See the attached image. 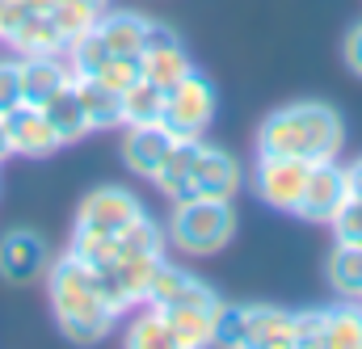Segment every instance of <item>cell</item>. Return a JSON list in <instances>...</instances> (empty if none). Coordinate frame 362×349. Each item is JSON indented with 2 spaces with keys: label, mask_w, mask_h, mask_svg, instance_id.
I'll return each mask as SVG.
<instances>
[{
  "label": "cell",
  "mask_w": 362,
  "mask_h": 349,
  "mask_svg": "<svg viewBox=\"0 0 362 349\" xmlns=\"http://www.w3.org/2000/svg\"><path fill=\"white\" fill-rule=\"evenodd\" d=\"M346 143V122L325 101H291L274 110L257 131V156H291V160H337Z\"/></svg>",
  "instance_id": "obj_1"
},
{
  "label": "cell",
  "mask_w": 362,
  "mask_h": 349,
  "mask_svg": "<svg viewBox=\"0 0 362 349\" xmlns=\"http://www.w3.org/2000/svg\"><path fill=\"white\" fill-rule=\"evenodd\" d=\"M47 295H51V312H55L59 333L68 341H76V345L101 341L118 324V316L105 307V299L97 290L93 269L81 257H72V253L51 261V269H47Z\"/></svg>",
  "instance_id": "obj_2"
},
{
  "label": "cell",
  "mask_w": 362,
  "mask_h": 349,
  "mask_svg": "<svg viewBox=\"0 0 362 349\" xmlns=\"http://www.w3.org/2000/svg\"><path fill=\"white\" fill-rule=\"evenodd\" d=\"M232 232H236V215H232V202H219V198H185L173 202V215H169V244L185 253V257H215L232 244Z\"/></svg>",
  "instance_id": "obj_3"
},
{
  "label": "cell",
  "mask_w": 362,
  "mask_h": 349,
  "mask_svg": "<svg viewBox=\"0 0 362 349\" xmlns=\"http://www.w3.org/2000/svg\"><path fill=\"white\" fill-rule=\"evenodd\" d=\"M215 105H219L215 85L194 68L173 88H165V114H160V122L177 139H202L211 131V122H215Z\"/></svg>",
  "instance_id": "obj_4"
},
{
  "label": "cell",
  "mask_w": 362,
  "mask_h": 349,
  "mask_svg": "<svg viewBox=\"0 0 362 349\" xmlns=\"http://www.w3.org/2000/svg\"><path fill=\"white\" fill-rule=\"evenodd\" d=\"M144 303L152 307H219L223 299L215 295V286H206L198 273L169 265L165 257L156 261L152 278H148V290H144Z\"/></svg>",
  "instance_id": "obj_5"
},
{
  "label": "cell",
  "mask_w": 362,
  "mask_h": 349,
  "mask_svg": "<svg viewBox=\"0 0 362 349\" xmlns=\"http://www.w3.org/2000/svg\"><path fill=\"white\" fill-rule=\"evenodd\" d=\"M350 202V177H346V165L337 160H320L308 169V185L299 194V206L295 215L308 219V223H333V215Z\"/></svg>",
  "instance_id": "obj_6"
},
{
  "label": "cell",
  "mask_w": 362,
  "mask_h": 349,
  "mask_svg": "<svg viewBox=\"0 0 362 349\" xmlns=\"http://www.w3.org/2000/svg\"><path fill=\"white\" fill-rule=\"evenodd\" d=\"M240 329L249 349H303V316L266 303H240Z\"/></svg>",
  "instance_id": "obj_7"
},
{
  "label": "cell",
  "mask_w": 362,
  "mask_h": 349,
  "mask_svg": "<svg viewBox=\"0 0 362 349\" xmlns=\"http://www.w3.org/2000/svg\"><path fill=\"white\" fill-rule=\"evenodd\" d=\"M303 316V349H362V303L346 299L325 312H299Z\"/></svg>",
  "instance_id": "obj_8"
},
{
  "label": "cell",
  "mask_w": 362,
  "mask_h": 349,
  "mask_svg": "<svg viewBox=\"0 0 362 349\" xmlns=\"http://www.w3.org/2000/svg\"><path fill=\"white\" fill-rule=\"evenodd\" d=\"M51 269V249L38 232L17 227L0 236V278L8 286H34L38 278H47Z\"/></svg>",
  "instance_id": "obj_9"
},
{
  "label": "cell",
  "mask_w": 362,
  "mask_h": 349,
  "mask_svg": "<svg viewBox=\"0 0 362 349\" xmlns=\"http://www.w3.org/2000/svg\"><path fill=\"white\" fill-rule=\"evenodd\" d=\"M139 68H144V81H152V85H160V88H173L181 76L194 72L185 42H181L169 25H160V21L148 25L144 51H139Z\"/></svg>",
  "instance_id": "obj_10"
},
{
  "label": "cell",
  "mask_w": 362,
  "mask_h": 349,
  "mask_svg": "<svg viewBox=\"0 0 362 349\" xmlns=\"http://www.w3.org/2000/svg\"><path fill=\"white\" fill-rule=\"evenodd\" d=\"M308 160H291V156H257V198L274 211H291L299 206V194L308 185Z\"/></svg>",
  "instance_id": "obj_11"
},
{
  "label": "cell",
  "mask_w": 362,
  "mask_h": 349,
  "mask_svg": "<svg viewBox=\"0 0 362 349\" xmlns=\"http://www.w3.org/2000/svg\"><path fill=\"white\" fill-rule=\"evenodd\" d=\"M4 131H8L13 156H25V160H47V156H55V152L64 148L59 135L51 131L42 105H25V101L13 105V110L4 114Z\"/></svg>",
  "instance_id": "obj_12"
},
{
  "label": "cell",
  "mask_w": 362,
  "mask_h": 349,
  "mask_svg": "<svg viewBox=\"0 0 362 349\" xmlns=\"http://www.w3.org/2000/svg\"><path fill=\"white\" fill-rule=\"evenodd\" d=\"M240 165L223 152V148H211L198 139V152H194V169H189V198H219V202H232L236 189H240Z\"/></svg>",
  "instance_id": "obj_13"
},
{
  "label": "cell",
  "mask_w": 362,
  "mask_h": 349,
  "mask_svg": "<svg viewBox=\"0 0 362 349\" xmlns=\"http://www.w3.org/2000/svg\"><path fill=\"white\" fill-rule=\"evenodd\" d=\"M144 215V206H139V198L131 194V189H122V185H101V189H93L89 198L81 202V211H76V223L81 227H93V232H110V236H118L127 223H135Z\"/></svg>",
  "instance_id": "obj_14"
},
{
  "label": "cell",
  "mask_w": 362,
  "mask_h": 349,
  "mask_svg": "<svg viewBox=\"0 0 362 349\" xmlns=\"http://www.w3.org/2000/svg\"><path fill=\"white\" fill-rule=\"evenodd\" d=\"M127 135H122V160H127V169L135 177H156V169L165 165V156L173 152V143H177V135L165 126V122H127L122 126Z\"/></svg>",
  "instance_id": "obj_15"
},
{
  "label": "cell",
  "mask_w": 362,
  "mask_h": 349,
  "mask_svg": "<svg viewBox=\"0 0 362 349\" xmlns=\"http://www.w3.org/2000/svg\"><path fill=\"white\" fill-rule=\"evenodd\" d=\"M72 81L76 76L64 55H21V101L25 105H42L47 97H55Z\"/></svg>",
  "instance_id": "obj_16"
},
{
  "label": "cell",
  "mask_w": 362,
  "mask_h": 349,
  "mask_svg": "<svg viewBox=\"0 0 362 349\" xmlns=\"http://www.w3.org/2000/svg\"><path fill=\"white\" fill-rule=\"evenodd\" d=\"M42 114H47V122H51V131L59 135L64 148L68 143H81L85 135H93V122H89V114H85V105H81L76 85H64L55 97H47L42 101Z\"/></svg>",
  "instance_id": "obj_17"
},
{
  "label": "cell",
  "mask_w": 362,
  "mask_h": 349,
  "mask_svg": "<svg viewBox=\"0 0 362 349\" xmlns=\"http://www.w3.org/2000/svg\"><path fill=\"white\" fill-rule=\"evenodd\" d=\"M148 25H152V17L131 13V8H114V13L105 8L97 17V30H101V38L110 47V55H139L144 38H148Z\"/></svg>",
  "instance_id": "obj_18"
},
{
  "label": "cell",
  "mask_w": 362,
  "mask_h": 349,
  "mask_svg": "<svg viewBox=\"0 0 362 349\" xmlns=\"http://www.w3.org/2000/svg\"><path fill=\"white\" fill-rule=\"evenodd\" d=\"M76 93H81V105L89 114L93 131H114V126H127V110H122V93L110 88L97 76H76L72 81Z\"/></svg>",
  "instance_id": "obj_19"
},
{
  "label": "cell",
  "mask_w": 362,
  "mask_h": 349,
  "mask_svg": "<svg viewBox=\"0 0 362 349\" xmlns=\"http://www.w3.org/2000/svg\"><path fill=\"white\" fill-rule=\"evenodd\" d=\"M8 47H13L17 55H64V51H68V38L59 34V25L51 21V13H30V17L13 30Z\"/></svg>",
  "instance_id": "obj_20"
},
{
  "label": "cell",
  "mask_w": 362,
  "mask_h": 349,
  "mask_svg": "<svg viewBox=\"0 0 362 349\" xmlns=\"http://www.w3.org/2000/svg\"><path fill=\"white\" fill-rule=\"evenodd\" d=\"M173 324L177 349H202L215 345V312L219 307H160Z\"/></svg>",
  "instance_id": "obj_21"
},
{
  "label": "cell",
  "mask_w": 362,
  "mask_h": 349,
  "mask_svg": "<svg viewBox=\"0 0 362 349\" xmlns=\"http://www.w3.org/2000/svg\"><path fill=\"white\" fill-rule=\"evenodd\" d=\"M194 152H198V139H177L173 152L165 156V165L156 169L152 185L169 198V202H185L189 198V169H194Z\"/></svg>",
  "instance_id": "obj_22"
},
{
  "label": "cell",
  "mask_w": 362,
  "mask_h": 349,
  "mask_svg": "<svg viewBox=\"0 0 362 349\" xmlns=\"http://www.w3.org/2000/svg\"><path fill=\"white\" fill-rule=\"evenodd\" d=\"M127 345H135V349H177L169 316H165L160 307L144 303V312L127 324Z\"/></svg>",
  "instance_id": "obj_23"
},
{
  "label": "cell",
  "mask_w": 362,
  "mask_h": 349,
  "mask_svg": "<svg viewBox=\"0 0 362 349\" xmlns=\"http://www.w3.org/2000/svg\"><path fill=\"white\" fill-rule=\"evenodd\" d=\"M114 240H118V257H165V227L148 215L127 223Z\"/></svg>",
  "instance_id": "obj_24"
},
{
  "label": "cell",
  "mask_w": 362,
  "mask_h": 349,
  "mask_svg": "<svg viewBox=\"0 0 362 349\" xmlns=\"http://www.w3.org/2000/svg\"><path fill=\"white\" fill-rule=\"evenodd\" d=\"M329 286L341 299H362V244H337L329 253Z\"/></svg>",
  "instance_id": "obj_25"
},
{
  "label": "cell",
  "mask_w": 362,
  "mask_h": 349,
  "mask_svg": "<svg viewBox=\"0 0 362 349\" xmlns=\"http://www.w3.org/2000/svg\"><path fill=\"white\" fill-rule=\"evenodd\" d=\"M68 253L72 257H81V261L89 265V269H110V265H118V240L110 236V232H93V227H72V244H68Z\"/></svg>",
  "instance_id": "obj_26"
},
{
  "label": "cell",
  "mask_w": 362,
  "mask_h": 349,
  "mask_svg": "<svg viewBox=\"0 0 362 349\" xmlns=\"http://www.w3.org/2000/svg\"><path fill=\"white\" fill-rule=\"evenodd\" d=\"M64 59H68L72 76H97V72L110 64V47H105L101 30L93 25V30H85V34H76V38L68 42V51H64Z\"/></svg>",
  "instance_id": "obj_27"
},
{
  "label": "cell",
  "mask_w": 362,
  "mask_h": 349,
  "mask_svg": "<svg viewBox=\"0 0 362 349\" xmlns=\"http://www.w3.org/2000/svg\"><path fill=\"white\" fill-rule=\"evenodd\" d=\"M122 110H127V122H160V114H165V88L139 76L135 85L122 93Z\"/></svg>",
  "instance_id": "obj_28"
},
{
  "label": "cell",
  "mask_w": 362,
  "mask_h": 349,
  "mask_svg": "<svg viewBox=\"0 0 362 349\" xmlns=\"http://www.w3.org/2000/svg\"><path fill=\"white\" fill-rule=\"evenodd\" d=\"M105 8L101 4H93V0H59L55 8H51V21L59 25V34L72 42L76 34H85V30H93L97 25V17H101Z\"/></svg>",
  "instance_id": "obj_29"
},
{
  "label": "cell",
  "mask_w": 362,
  "mask_h": 349,
  "mask_svg": "<svg viewBox=\"0 0 362 349\" xmlns=\"http://www.w3.org/2000/svg\"><path fill=\"white\" fill-rule=\"evenodd\" d=\"M144 76V68H139V55H110V64L97 72V81H105L110 88H118V93H127V88L135 85Z\"/></svg>",
  "instance_id": "obj_30"
},
{
  "label": "cell",
  "mask_w": 362,
  "mask_h": 349,
  "mask_svg": "<svg viewBox=\"0 0 362 349\" xmlns=\"http://www.w3.org/2000/svg\"><path fill=\"white\" fill-rule=\"evenodd\" d=\"M333 236L337 244H362V198H350L337 215H333Z\"/></svg>",
  "instance_id": "obj_31"
},
{
  "label": "cell",
  "mask_w": 362,
  "mask_h": 349,
  "mask_svg": "<svg viewBox=\"0 0 362 349\" xmlns=\"http://www.w3.org/2000/svg\"><path fill=\"white\" fill-rule=\"evenodd\" d=\"M21 105V59H0V118Z\"/></svg>",
  "instance_id": "obj_32"
},
{
  "label": "cell",
  "mask_w": 362,
  "mask_h": 349,
  "mask_svg": "<svg viewBox=\"0 0 362 349\" xmlns=\"http://www.w3.org/2000/svg\"><path fill=\"white\" fill-rule=\"evenodd\" d=\"M25 17H30L25 0H0V42H8V38H13V30H17Z\"/></svg>",
  "instance_id": "obj_33"
},
{
  "label": "cell",
  "mask_w": 362,
  "mask_h": 349,
  "mask_svg": "<svg viewBox=\"0 0 362 349\" xmlns=\"http://www.w3.org/2000/svg\"><path fill=\"white\" fill-rule=\"evenodd\" d=\"M341 59H346V68L362 81V21L346 34V42H341Z\"/></svg>",
  "instance_id": "obj_34"
},
{
  "label": "cell",
  "mask_w": 362,
  "mask_h": 349,
  "mask_svg": "<svg viewBox=\"0 0 362 349\" xmlns=\"http://www.w3.org/2000/svg\"><path fill=\"white\" fill-rule=\"evenodd\" d=\"M346 177H350V198H362V160L358 165H350Z\"/></svg>",
  "instance_id": "obj_35"
},
{
  "label": "cell",
  "mask_w": 362,
  "mask_h": 349,
  "mask_svg": "<svg viewBox=\"0 0 362 349\" xmlns=\"http://www.w3.org/2000/svg\"><path fill=\"white\" fill-rule=\"evenodd\" d=\"M55 4H59V0H25V8H30V13H51Z\"/></svg>",
  "instance_id": "obj_36"
},
{
  "label": "cell",
  "mask_w": 362,
  "mask_h": 349,
  "mask_svg": "<svg viewBox=\"0 0 362 349\" xmlns=\"http://www.w3.org/2000/svg\"><path fill=\"white\" fill-rule=\"evenodd\" d=\"M13 156V148H8V131H4V118H0V165Z\"/></svg>",
  "instance_id": "obj_37"
}]
</instances>
